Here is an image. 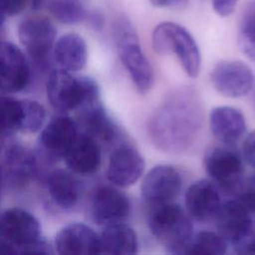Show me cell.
<instances>
[{
  "label": "cell",
  "instance_id": "cell-27",
  "mask_svg": "<svg viewBox=\"0 0 255 255\" xmlns=\"http://www.w3.org/2000/svg\"><path fill=\"white\" fill-rule=\"evenodd\" d=\"M228 242L217 231H200L194 234L185 254H224L228 249Z\"/></svg>",
  "mask_w": 255,
  "mask_h": 255
},
{
  "label": "cell",
  "instance_id": "cell-26",
  "mask_svg": "<svg viewBox=\"0 0 255 255\" xmlns=\"http://www.w3.org/2000/svg\"><path fill=\"white\" fill-rule=\"evenodd\" d=\"M237 41L241 52L255 62V0L247 4L241 15Z\"/></svg>",
  "mask_w": 255,
  "mask_h": 255
},
{
  "label": "cell",
  "instance_id": "cell-1",
  "mask_svg": "<svg viewBox=\"0 0 255 255\" xmlns=\"http://www.w3.org/2000/svg\"><path fill=\"white\" fill-rule=\"evenodd\" d=\"M202 108L189 89L174 91L156 108L147 124L150 140L158 148L179 152L195 140L202 125Z\"/></svg>",
  "mask_w": 255,
  "mask_h": 255
},
{
  "label": "cell",
  "instance_id": "cell-21",
  "mask_svg": "<svg viewBox=\"0 0 255 255\" xmlns=\"http://www.w3.org/2000/svg\"><path fill=\"white\" fill-rule=\"evenodd\" d=\"M78 125L85 132L98 141L110 143L119 136V128L106 111L101 100L78 111Z\"/></svg>",
  "mask_w": 255,
  "mask_h": 255
},
{
  "label": "cell",
  "instance_id": "cell-17",
  "mask_svg": "<svg viewBox=\"0 0 255 255\" xmlns=\"http://www.w3.org/2000/svg\"><path fill=\"white\" fill-rule=\"evenodd\" d=\"M184 201L187 213L199 222L215 219L222 205L219 188L210 179H198L190 184Z\"/></svg>",
  "mask_w": 255,
  "mask_h": 255
},
{
  "label": "cell",
  "instance_id": "cell-19",
  "mask_svg": "<svg viewBox=\"0 0 255 255\" xmlns=\"http://www.w3.org/2000/svg\"><path fill=\"white\" fill-rule=\"evenodd\" d=\"M69 170L79 175H92L102 163V149L93 136L80 132L64 157Z\"/></svg>",
  "mask_w": 255,
  "mask_h": 255
},
{
  "label": "cell",
  "instance_id": "cell-8",
  "mask_svg": "<svg viewBox=\"0 0 255 255\" xmlns=\"http://www.w3.org/2000/svg\"><path fill=\"white\" fill-rule=\"evenodd\" d=\"M57 30L53 22L40 15L24 18L18 26V38L30 61L38 68L50 67L56 44Z\"/></svg>",
  "mask_w": 255,
  "mask_h": 255
},
{
  "label": "cell",
  "instance_id": "cell-12",
  "mask_svg": "<svg viewBox=\"0 0 255 255\" xmlns=\"http://www.w3.org/2000/svg\"><path fill=\"white\" fill-rule=\"evenodd\" d=\"M210 81L216 92L224 97L237 99L252 90L254 76L246 63L240 60H224L213 67Z\"/></svg>",
  "mask_w": 255,
  "mask_h": 255
},
{
  "label": "cell",
  "instance_id": "cell-3",
  "mask_svg": "<svg viewBox=\"0 0 255 255\" xmlns=\"http://www.w3.org/2000/svg\"><path fill=\"white\" fill-rule=\"evenodd\" d=\"M46 94L52 108L62 114L78 112L100 101V88L96 80L76 76L59 67L49 74Z\"/></svg>",
  "mask_w": 255,
  "mask_h": 255
},
{
  "label": "cell",
  "instance_id": "cell-32",
  "mask_svg": "<svg viewBox=\"0 0 255 255\" xmlns=\"http://www.w3.org/2000/svg\"><path fill=\"white\" fill-rule=\"evenodd\" d=\"M238 1L239 0H212V7L217 15L227 17L233 13Z\"/></svg>",
  "mask_w": 255,
  "mask_h": 255
},
{
  "label": "cell",
  "instance_id": "cell-14",
  "mask_svg": "<svg viewBox=\"0 0 255 255\" xmlns=\"http://www.w3.org/2000/svg\"><path fill=\"white\" fill-rule=\"evenodd\" d=\"M1 90L7 94L24 91L31 83L32 71L23 51L9 41H2L0 48Z\"/></svg>",
  "mask_w": 255,
  "mask_h": 255
},
{
  "label": "cell",
  "instance_id": "cell-6",
  "mask_svg": "<svg viewBox=\"0 0 255 255\" xmlns=\"http://www.w3.org/2000/svg\"><path fill=\"white\" fill-rule=\"evenodd\" d=\"M115 39L120 60L135 89L140 94L147 93L153 82L152 68L141 49L132 25L127 18L120 17L116 21Z\"/></svg>",
  "mask_w": 255,
  "mask_h": 255
},
{
  "label": "cell",
  "instance_id": "cell-33",
  "mask_svg": "<svg viewBox=\"0 0 255 255\" xmlns=\"http://www.w3.org/2000/svg\"><path fill=\"white\" fill-rule=\"evenodd\" d=\"M148 2L155 8L181 9L188 3V0H148Z\"/></svg>",
  "mask_w": 255,
  "mask_h": 255
},
{
  "label": "cell",
  "instance_id": "cell-4",
  "mask_svg": "<svg viewBox=\"0 0 255 255\" xmlns=\"http://www.w3.org/2000/svg\"><path fill=\"white\" fill-rule=\"evenodd\" d=\"M147 225L152 236L171 254H185L193 237L190 215L174 202L150 206Z\"/></svg>",
  "mask_w": 255,
  "mask_h": 255
},
{
  "label": "cell",
  "instance_id": "cell-24",
  "mask_svg": "<svg viewBox=\"0 0 255 255\" xmlns=\"http://www.w3.org/2000/svg\"><path fill=\"white\" fill-rule=\"evenodd\" d=\"M100 237L101 253L129 255L137 252V235L130 226L123 222L105 226Z\"/></svg>",
  "mask_w": 255,
  "mask_h": 255
},
{
  "label": "cell",
  "instance_id": "cell-5",
  "mask_svg": "<svg viewBox=\"0 0 255 255\" xmlns=\"http://www.w3.org/2000/svg\"><path fill=\"white\" fill-rule=\"evenodd\" d=\"M151 45L158 55L174 54L189 77L194 78L199 74L200 51L192 35L183 26L173 22L159 23L152 31Z\"/></svg>",
  "mask_w": 255,
  "mask_h": 255
},
{
  "label": "cell",
  "instance_id": "cell-30",
  "mask_svg": "<svg viewBox=\"0 0 255 255\" xmlns=\"http://www.w3.org/2000/svg\"><path fill=\"white\" fill-rule=\"evenodd\" d=\"M28 4H31V0H0L2 22L6 18L13 17L22 12Z\"/></svg>",
  "mask_w": 255,
  "mask_h": 255
},
{
  "label": "cell",
  "instance_id": "cell-2",
  "mask_svg": "<svg viewBox=\"0 0 255 255\" xmlns=\"http://www.w3.org/2000/svg\"><path fill=\"white\" fill-rule=\"evenodd\" d=\"M1 247L5 253L51 254L54 251L42 234L39 220L20 207L4 210L0 218Z\"/></svg>",
  "mask_w": 255,
  "mask_h": 255
},
{
  "label": "cell",
  "instance_id": "cell-9",
  "mask_svg": "<svg viewBox=\"0 0 255 255\" xmlns=\"http://www.w3.org/2000/svg\"><path fill=\"white\" fill-rule=\"evenodd\" d=\"M2 144L1 171L3 187L20 189L25 187L37 175L39 170V154L22 143L5 138Z\"/></svg>",
  "mask_w": 255,
  "mask_h": 255
},
{
  "label": "cell",
  "instance_id": "cell-16",
  "mask_svg": "<svg viewBox=\"0 0 255 255\" xmlns=\"http://www.w3.org/2000/svg\"><path fill=\"white\" fill-rule=\"evenodd\" d=\"M144 165V159L137 149L129 144H121L110 156L107 178L116 186L128 187L141 177Z\"/></svg>",
  "mask_w": 255,
  "mask_h": 255
},
{
  "label": "cell",
  "instance_id": "cell-31",
  "mask_svg": "<svg viewBox=\"0 0 255 255\" xmlns=\"http://www.w3.org/2000/svg\"><path fill=\"white\" fill-rule=\"evenodd\" d=\"M241 153L244 161L255 168V129L244 136L241 146Z\"/></svg>",
  "mask_w": 255,
  "mask_h": 255
},
{
  "label": "cell",
  "instance_id": "cell-34",
  "mask_svg": "<svg viewBox=\"0 0 255 255\" xmlns=\"http://www.w3.org/2000/svg\"><path fill=\"white\" fill-rule=\"evenodd\" d=\"M89 23L91 24V26L95 29V30H101L102 27H103V18L100 14L98 13H92L90 16L87 15V18Z\"/></svg>",
  "mask_w": 255,
  "mask_h": 255
},
{
  "label": "cell",
  "instance_id": "cell-10",
  "mask_svg": "<svg viewBox=\"0 0 255 255\" xmlns=\"http://www.w3.org/2000/svg\"><path fill=\"white\" fill-rule=\"evenodd\" d=\"M79 129L78 122L66 114L52 118L42 128L39 134L40 156L50 162L64 159L79 135Z\"/></svg>",
  "mask_w": 255,
  "mask_h": 255
},
{
  "label": "cell",
  "instance_id": "cell-18",
  "mask_svg": "<svg viewBox=\"0 0 255 255\" xmlns=\"http://www.w3.org/2000/svg\"><path fill=\"white\" fill-rule=\"evenodd\" d=\"M54 249L59 254L70 255L101 253V237L87 224L70 223L56 234Z\"/></svg>",
  "mask_w": 255,
  "mask_h": 255
},
{
  "label": "cell",
  "instance_id": "cell-13",
  "mask_svg": "<svg viewBox=\"0 0 255 255\" xmlns=\"http://www.w3.org/2000/svg\"><path fill=\"white\" fill-rule=\"evenodd\" d=\"M182 178L179 171L168 164L153 166L144 175L140 192L142 199L150 206L173 202L179 195Z\"/></svg>",
  "mask_w": 255,
  "mask_h": 255
},
{
  "label": "cell",
  "instance_id": "cell-23",
  "mask_svg": "<svg viewBox=\"0 0 255 255\" xmlns=\"http://www.w3.org/2000/svg\"><path fill=\"white\" fill-rule=\"evenodd\" d=\"M53 58L59 68L70 72L81 71L88 59V49L84 38L74 32L62 35L56 41Z\"/></svg>",
  "mask_w": 255,
  "mask_h": 255
},
{
  "label": "cell",
  "instance_id": "cell-7",
  "mask_svg": "<svg viewBox=\"0 0 255 255\" xmlns=\"http://www.w3.org/2000/svg\"><path fill=\"white\" fill-rule=\"evenodd\" d=\"M241 151L236 145L220 143L210 146L204 154V167L219 190L235 195L242 187L244 163Z\"/></svg>",
  "mask_w": 255,
  "mask_h": 255
},
{
  "label": "cell",
  "instance_id": "cell-15",
  "mask_svg": "<svg viewBox=\"0 0 255 255\" xmlns=\"http://www.w3.org/2000/svg\"><path fill=\"white\" fill-rule=\"evenodd\" d=\"M128 197L113 186L98 187L91 201V216L99 225H109L125 221L130 213Z\"/></svg>",
  "mask_w": 255,
  "mask_h": 255
},
{
  "label": "cell",
  "instance_id": "cell-25",
  "mask_svg": "<svg viewBox=\"0 0 255 255\" xmlns=\"http://www.w3.org/2000/svg\"><path fill=\"white\" fill-rule=\"evenodd\" d=\"M0 111L2 138H10L15 133L21 132L24 119L22 100L10 96H2Z\"/></svg>",
  "mask_w": 255,
  "mask_h": 255
},
{
  "label": "cell",
  "instance_id": "cell-29",
  "mask_svg": "<svg viewBox=\"0 0 255 255\" xmlns=\"http://www.w3.org/2000/svg\"><path fill=\"white\" fill-rule=\"evenodd\" d=\"M22 102L24 119L21 132L35 133L41 130L46 120L45 108L35 100L24 99L22 100Z\"/></svg>",
  "mask_w": 255,
  "mask_h": 255
},
{
  "label": "cell",
  "instance_id": "cell-20",
  "mask_svg": "<svg viewBox=\"0 0 255 255\" xmlns=\"http://www.w3.org/2000/svg\"><path fill=\"white\" fill-rule=\"evenodd\" d=\"M209 127L214 137L221 143L236 145L246 134L247 127L240 110L221 106L211 110Z\"/></svg>",
  "mask_w": 255,
  "mask_h": 255
},
{
  "label": "cell",
  "instance_id": "cell-35",
  "mask_svg": "<svg viewBox=\"0 0 255 255\" xmlns=\"http://www.w3.org/2000/svg\"><path fill=\"white\" fill-rule=\"evenodd\" d=\"M45 3V0H31V7L33 9H39L40 7L43 6V4Z\"/></svg>",
  "mask_w": 255,
  "mask_h": 255
},
{
  "label": "cell",
  "instance_id": "cell-11",
  "mask_svg": "<svg viewBox=\"0 0 255 255\" xmlns=\"http://www.w3.org/2000/svg\"><path fill=\"white\" fill-rule=\"evenodd\" d=\"M254 218L255 216L233 197L222 203L214 220L217 231L234 250L255 231Z\"/></svg>",
  "mask_w": 255,
  "mask_h": 255
},
{
  "label": "cell",
  "instance_id": "cell-22",
  "mask_svg": "<svg viewBox=\"0 0 255 255\" xmlns=\"http://www.w3.org/2000/svg\"><path fill=\"white\" fill-rule=\"evenodd\" d=\"M47 193L52 203L62 210L74 208L81 197L79 180L65 169H55L46 177Z\"/></svg>",
  "mask_w": 255,
  "mask_h": 255
},
{
  "label": "cell",
  "instance_id": "cell-28",
  "mask_svg": "<svg viewBox=\"0 0 255 255\" xmlns=\"http://www.w3.org/2000/svg\"><path fill=\"white\" fill-rule=\"evenodd\" d=\"M47 9L58 22L66 25H75L87 18L80 0H49Z\"/></svg>",
  "mask_w": 255,
  "mask_h": 255
}]
</instances>
